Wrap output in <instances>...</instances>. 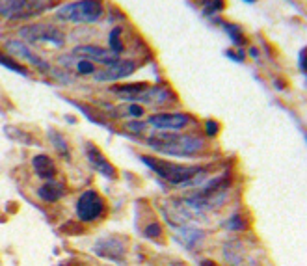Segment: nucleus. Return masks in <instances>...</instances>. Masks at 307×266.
Instances as JSON below:
<instances>
[{
  "instance_id": "obj_2",
  "label": "nucleus",
  "mask_w": 307,
  "mask_h": 266,
  "mask_svg": "<svg viewBox=\"0 0 307 266\" xmlns=\"http://www.w3.org/2000/svg\"><path fill=\"white\" fill-rule=\"evenodd\" d=\"M147 143L157 153L169 154V157H194L205 149V142L192 134L177 132H157L151 134Z\"/></svg>"
},
{
  "instance_id": "obj_27",
  "label": "nucleus",
  "mask_w": 307,
  "mask_h": 266,
  "mask_svg": "<svg viewBox=\"0 0 307 266\" xmlns=\"http://www.w3.org/2000/svg\"><path fill=\"white\" fill-rule=\"evenodd\" d=\"M218 130H220V125H218L216 121H212V119L205 121V132H207V136L214 138L216 134H218Z\"/></svg>"
},
{
  "instance_id": "obj_32",
  "label": "nucleus",
  "mask_w": 307,
  "mask_h": 266,
  "mask_svg": "<svg viewBox=\"0 0 307 266\" xmlns=\"http://www.w3.org/2000/svg\"><path fill=\"white\" fill-rule=\"evenodd\" d=\"M201 266H216V262H212V261H203V262H201Z\"/></svg>"
},
{
  "instance_id": "obj_14",
  "label": "nucleus",
  "mask_w": 307,
  "mask_h": 266,
  "mask_svg": "<svg viewBox=\"0 0 307 266\" xmlns=\"http://www.w3.org/2000/svg\"><path fill=\"white\" fill-rule=\"evenodd\" d=\"M147 87H149V84H145V82H134V84L116 86V87H112L110 92H112L114 95H118L119 99H125V101H128V102H136L140 99V95H142Z\"/></svg>"
},
{
  "instance_id": "obj_24",
  "label": "nucleus",
  "mask_w": 307,
  "mask_h": 266,
  "mask_svg": "<svg viewBox=\"0 0 307 266\" xmlns=\"http://www.w3.org/2000/svg\"><path fill=\"white\" fill-rule=\"evenodd\" d=\"M225 227H227V229H231V231H244L246 227H248V221H246L244 218H242V216L236 212V214H233L229 220H227Z\"/></svg>"
},
{
  "instance_id": "obj_20",
  "label": "nucleus",
  "mask_w": 307,
  "mask_h": 266,
  "mask_svg": "<svg viewBox=\"0 0 307 266\" xmlns=\"http://www.w3.org/2000/svg\"><path fill=\"white\" fill-rule=\"evenodd\" d=\"M121 32H123V28H119V26H114L112 32H110V36H108L110 51H112L114 54H119V52L125 51V45H123V41H121Z\"/></svg>"
},
{
  "instance_id": "obj_7",
  "label": "nucleus",
  "mask_w": 307,
  "mask_h": 266,
  "mask_svg": "<svg viewBox=\"0 0 307 266\" xmlns=\"http://www.w3.org/2000/svg\"><path fill=\"white\" fill-rule=\"evenodd\" d=\"M93 253L102 257V259L123 264L125 255H127V248H125V242L118 236H102L93 244Z\"/></svg>"
},
{
  "instance_id": "obj_28",
  "label": "nucleus",
  "mask_w": 307,
  "mask_h": 266,
  "mask_svg": "<svg viewBox=\"0 0 307 266\" xmlns=\"http://www.w3.org/2000/svg\"><path fill=\"white\" fill-rule=\"evenodd\" d=\"M128 116H133V118H142L143 108L138 106V104H130V106H128Z\"/></svg>"
},
{
  "instance_id": "obj_19",
  "label": "nucleus",
  "mask_w": 307,
  "mask_h": 266,
  "mask_svg": "<svg viewBox=\"0 0 307 266\" xmlns=\"http://www.w3.org/2000/svg\"><path fill=\"white\" fill-rule=\"evenodd\" d=\"M49 140H51V143L58 151V154H61L63 159H69V143H67V140L63 138L60 132H56V130H49Z\"/></svg>"
},
{
  "instance_id": "obj_12",
  "label": "nucleus",
  "mask_w": 307,
  "mask_h": 266,
  "mask_svg": "<svg viewBox=\"0 0 307 266\" xmlns=\"http://www.w3.org/2000/svg\"><path fill=\"white\" fill-rule=\"evenodd\" d=\"M86 157H87V162L92 164V168L95 169L99 175L106 177V179H116V177H118L116 168L108 162L106 157H104L93 143H87L86 145Z\"/></svg>"
},
{
  "instance_id": "obj_23",
  "label": "nucleus",
  "mask_w": 307,
  "mask_h": 266,
  "mask_svg": "<svg viewBox=\"0 0 307 266\" xmlns=\"http://www.w3.org/2000/svg\"><path fill=\"white\" fill-rule=\"evenodd\" d=\"M225 8L224 0H203V15H214Z\"/></svg>"
},
{
  "instance_id": "obj_3",
  "label": "nucleus",
  "mask_w": 307,
  "mask_h": 266,
  "mask_svg": "<svg viewBox=\"0 0 307 266\" xmlns=\"http://www.w3.org/2000/svg\"><path fill=\"white\" fill-rule=\"evenodd\" d=\"M104 13L99 0H77L61 6L56 11V17L65 23H95Z\"/></svg>"
},
{
  "instance_id": "obj_26",
  "label": "nucleus",
  "mask_w": 307,
  "mask_h": 266,
  "mask_svg": "<svg viewBox=\"0 0 307 266\" xmlns=\"http://www.w3.org/2000/svg\"><path fill=\"white\" fill-rule=\"evenodd\" d=\"M145 236L147 238H151V240H155V238H159L160 235H162V227H160L159 221H153V224H149L147 227H145Z\"/></svg>"
},
{
  "instance_id": "obj_13",
  "label": "nucleus",
  "mask_w": 307,
  "mask_h": 266,
  "mask_svg": "<svg viewBox=\"0 0 307 266\" xmlns=\"http://www.w3.org/2000/svg\"><path fill=\"white\" fill-rule=\"evenodd\" d=\"M203 238L205 233L195 227H175V240L188 250H194L200 242H203Z\"/></svg>"
},
{
  "instance_id": "obj_5",
  "label": "nucleus",
  "mask_w": 307,
  "mask_h": 266,
  "mask_svg": "<svg viewBox=\"0 0 307 266\" xmlns=\"http://www.w3.org/2000/svg\"><path fill=\"white\" fill-rule=\"evenodd\" d=\"M19 36L26 43H49V45L54 47L65 45L63 32L58 30L56 26L47 25V23H32V25L23 26L19 30Z\"/></svg>"
},
{
  "instance_id": "obj_33",
  "label": "nucleus",
  "mask_w": 307,
  "mask_h": 266,
  "mask_svg": "<svg viewBox=\"0 0 307 266\" xmlns=\"http://www.w3.org/2000/svg\"><path fill=\"white\" fill-rule=\"evenodd\" d=\"M246 2H255V0H246Z\"/></svg>"
},
{
  "instance_id": "obj_11",
  "label": "nucleus",
  "mask_w": 307,
  "mask_h": 266,
  "mask_svg": "<svg viewBox=\"0 0 307 266\" xmlns=\"http://www.w3.org/2000/svg\"><path fill=\"white\" fill-rule=\"evenodd\" d=\"M73 54H77V56L84 58L87 61H99V63H102V65L106 67L118 61V54H114L112 51L102 49V47L97 45H78L75 47Z\"/></svg>"
},
{
  "instance_id": "obj_18",
  "label": "nucleus",
  "mask_w": 307,
  "mask_h": 266,
  "mask_svg": "<svg viewBox=\"0 0 307 266\" xmlns=\"http://www.w3.org/2000/svg\"><path fill=\"white\" fill-rule=\"evenodd\" d=\"M224 257L225 261L233 266H240L244 259H248V251L244 250V246L240 242H229L224 248Z\"/></svg>"
},
{
  "instance_id": "obj_22",
  "label": "nucleus",
  "mask_w": 307,
  "mask_h": 266,
  "mask_svg": "<svg viewBox=\"0 0 307 266\" xmlns=\"http://www.w3.org/2000/svg\"><path fill=\"white\" fill-rule=\"evenodd\" d=\"M224 28H225V32L229 34V37L233 39V43L235 45H244L246 43V37H244V34H242V28L240 26H236V25H224Z\"/></svg>"
},
{
  "instance_id": "obj_30",
  "label": "nucleus",
  "mask_w": 307,
  "mask_h": 266,
  "mask_svg": "<svg viewBox=\"0 0 307 266\" xmlns=\"http://www.w3.org/2000/svg\"><path fill=\"white\" fill-rule=\"evenodd\" d=\"M298 63H300V71L305 73V49L300 51V56H298Z\"/></svg>"
},
{
  "instance_id": "obj_9",
  "label": "nucleus",
  "mask_w": 307,
  "mask_h": 266,
  "mask_svg": "<svg viewBox=\"0 0 307 266\" xmlns=\"http://www.w3.org/2000/svg\"><path fill=\"white\" fill-rule=\"evenodd\" d=\"M188 123H190V116L177 112L155 114V116L149 118V125L155 127L157 130H179V128L186 127Z\"/></svg>"
},
{
  "instance_id": "obj_4",
  "label": "nucleus",
  "mask_w": 307,
  "mask_h": 266,
  "mask_svg": "<svg viewBox=\"0 0 307 266\" xmlns=\"http://www.w3.org/2000/svg\"><path fill=\"white\" fill-rule=\"evenodd\" d=\"M51 4L45 0H0V15L10 20H23L41 15Z\"/></svg>"
},
{
  "instance_id": "obj_31",
  "label": "nucleus",
  "mask_w": 307,
  "mask_h": 266,
  "mask_svg": "<svg viewBox=\"0 0 307 266\" xmlns=\"http://www.w3.org/2000/svg\"><path fill=\"white\" fill-rule=\"evenodd\" d=\"M250 54L253 58H257V56H259V51H257V49H250Z\"/></svg>"
},
{
  "instance_id": "obj_16",
  "label": "nucleus",
  "mask_w": 307,
  "mask_h": 266,
  "mask_svg": "<svg viewBox=\"0 0 307 266\" xmlns=\"http://www.w3.org/2000/svg\"><path fill=\"white\" fill-rule=\"evenodd\" d=\"M173 99L171 92L166 90V87H160V86H149L145 92L140 95L138 101L142 102H147V104H168L169 101Z\"/></svg>"
},
{
  "instance_id": "obj_34",
  "label": "nucleus",
  "mask_w": 307,
  "mask_h": 266,
  "mask_svg": "<svg viewBox=\"0 0 307 266\" xmlns=\"http://www.w3.org/2000/svg\"><path fill=\"white\" fill-rule=\"evenodd\" d=\"M60 266H63V264H60Z\"/></svg>"
},
{
  "instance_id": "obj_17",
  "label": "nucleus",
  "mask_w": 307,
  "mask_h": 266,
  "mask_svg": "<svg viewBox=\"0 0 307 266\" xmlns=\"http://www.w3.org/2000/svg\"><path fill=\"white\" fill-rule=\"evenodd\" d=\"M37 195H39V199L47 201V203H56L65 195V186L61 183H56V181H49L37 190Z\"/></svg>"
},
{
  "instance_id": "obj_8",
  "label": "nucleus",
  "mask_w": 307,
  "mask_h": 266,
  "mask_svg": "<svg viewBox=\"0 0 307 266\" xmlns=\"http://www.w3.org/2000/svg\"><path fill=\"white\" fill-rule=\"evenodd\" d=\"M6 51L10 52V54H13V56L23 58V60L28 61V63H30L32 67H36V69H39V71H43V73L51 71V63L43 60V58H41L39 54H36V52L32 51L30 47L26 45L25 41L8 39V41H6Z\"/></svg>"
},
{
  "instance_id": "obj_25",
  "label": "nucleus",
  "mask_w": 307,
  "mask_h": 266,
  "mask_svg": "<svg viewBox=\"0 0 307 266\" xmlns=\"http://www.w3.org/2000/svg\"><path fill=\"white\" fill-rule=\"evenodd\" d=\"M75 69H77L78 75H92V73H95V65L92 61L84 60V58H78L77 63H75Z\"/></svg>"
},
{
  "instance_id": "obj_6",
  "label": "nucleus",
  "mask_w": 307,
  "mask_h": 266,
  "mask_svg": "<svg viewBox=\"0 0 307 266\" xmlns=\"http://www.w3.org/2000/svg\"><path fill=\"white\" fill-rule=\"evenodd\" d=\"M106 203L95 190H86L82 192L77 201V216L80 221H93L99 216L104 214Z\"/></svg>"
},
{
  "instance_id": "obj_21",
  "label": "nucleus",
  "mask_w": 307,
  "mask_h": 266,
  "mask_svg": "<svg viewBox=\"0 0 307 266\" xmlns=\"http://www.w3.org/2000/svg\"><path fill=\"white\" fill-rule=\"evenodd\" d=\"M0 65L6 67V69H10V71H13V73H17V75H25V77L28 75L26 67L19 65L17 61H13L10 56H6V54H2V52H0Z\"/></svg>"
},
{
  "instance_id": "obj_15",
  "label": "nucleus",
  "mask_w": 307,
  "mask_h": 266,
  "mask_svg": "<svg viewBox=\"0 0 307 266\" xmlns=\"http://www.w3.org/2000/svg\"><path fill=\"white\" fill-rule=\"evenodd\" d=\"M32 168L36 171V175L39 179L51 181L54 175H56V166H54V160L49 157V154H36L32 159Z\"/></svg>"
},
{
  "instance_id": "obj_29",
  "label": "nucleus",
  "mask_w": 307,
  "mask_h": 266,
  "mask_svg": "<svg viewBox=\"0 0 307 266\" xmlns=\"http://www.w3.org/2000/svg\"><path fill=\"white\" fill-rule=\"evenodd\" d=\"M127 128L134 130L136 134H140V132H143V130H145V123H128Z\"/></svg>"
},
{
  "instance_id": "obj_10",
  "label": "nucleus",
  "mask_w": 307,
  "mask_h": 266,
  "mask_svg": "<svg viewBox=\"0 0 307 266\" xmlns=\"http://www.w3.org/2000/svg\"><path fill=\"white\" fill-rule=\"evenodd\" d=\"M136 61L133 60H118L116 63L108 65L104 71H99L95 75V80L97 82H116L121 80V78L130 77L134 71H136Z\"/></svg>"
},
{
  "instance_id": "obj_1",
  "label": "nucleus",
  "mask_w": 307,
  "mask_h": 266,
  "mask_svg": "<svg viewBox=\"0 0 307 266\" xmlns=\"http://www.w3.org/2000/svg\"><path fill=\"white\" fill-rule=\"evenodd\" d=\"M140 160L147 168L153 169L159 177L171 183L173 186H179V188L198 186V184L205 183L207 177H209V173H207V169L203 166H181V164H171L166 162V160L153 159V157H147V154H142Z\"/></svg>"
}]
</instances>
